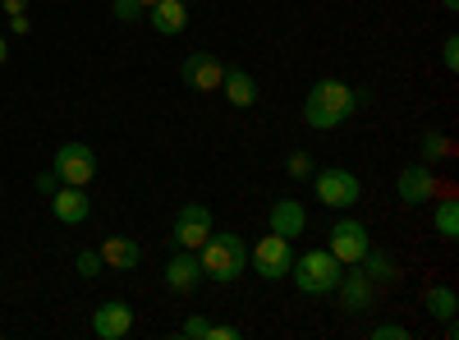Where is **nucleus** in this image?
Here are the masks:
<instances>
[{"label": "nucleus", "instance_id": "nucleus-30", "mask_svg": "<svg viewBox=\"0 0 459 340\" xmlns=\"http://www.w3.org/2000/svg\"><path fill=\"white\" fill-rule=\"evenodd\" d=\"M10 28H14L19 37H28V32H32V19H28V10H23V14H10Z\"/></svg>", "mask_w": 459, "mask_h": 340}, {"label": "nucleus", "instance_id": "nucleus-9", "mask_svg": "<svg viewBox=\"0 0 459 340\" xmlns=\"http://www.w3.org/2000/svg\"><path fill=\"white\" fill-rule=\"evenodd\" d=\"M437 175H432V166L428 161H409L404 170H400V179H395V198L404 203V207H428L432 198H437Z\"/></svg>", "mask_w": 459, "mask_h": 340}, {"label": "nucleus", "instance_id": "nucleus-7", "mask_svg": "<svg viewBox=\"0 0 459 340\" xmlns=\"http://www.w3.org/2000/svg\"><path fill=\"white\" fill-rule=\"evenodd\" d=\"M331 294H335V309H340L344 318H359V313H368V309L377 304V285L363 276V267H344Z\"/></svg>", "mask_w": 459, "mask_h": 340}, {"label": "nucleus", "instance_id": "nucleus-4", "mask_svg": "<svg viewBox=\"0 0 459 340\" xmlns=\"http://www.w3.org/2000/svg\"><path fill=\"white\" fill-rule=\"evenodd\" d=\"M308 179H313V194H317V198H322L326 207H335V212L354 207V203L363 198V184H359V175H354V170H344V166H326V170H313Z\"/></svg>", "mask_w": 459, "mask_h": 340}, {"label": "nucleus", "instance_id": "nucleus-5", "mask_svg": "<svg viewBox=\"0 0 459 340\" xmlns=\"http://www.w3.org/2000/svg\"><path fill=\"white\" fill-rule=\"evenodd\" d=\"M248 257H253V272H257L262 281H285L290 267H294V240H285V235H262Z\"/></svg>", "mask_w": 459, "mask_h": 340}, {"label": "nucleus", "instance_id": "nucleus-21", "mask_svg": "<svg viewBox=\"0 0 459 340\" xmlns=\"http://www.w3.org/2000/svg\"><path fill=\"white\" fill-rule=\"evenodd\" d=\"M428 309H432L437 322H450L455 309H459V294H455L450 285H428Z\"/></svg>", "mask_w": 459, "mask_h": 340}, {"label": "nucleus", "instance_id": "nucleus-16", "mask_svg": "<svg viewBox=\"0 0 459 340\" xmlns=\"http://www.w3.org/2000/svg\"><path fill=\"white\" fill-rule=\"evenodd\" d=\"M221 92H225V101L230 106H257V79H253V74L248 69H235V65H225V79H221Z\"/></svg>", "mask_w": 459, "mask_h": 340}, {"label": "nucleus", "instance_id": "nucleus-12", "mask_svg": "<svg viewBox=\"0 0 459 340\" xmlns=\"http://www.w3.org/2000/svg\"><path fill=\"white\" fill-rule=\"evenodd\" d=\"M198 285H203V262H198V253H194V248H179V253L166 262V290L194 294Z\"/></svg>", "mask_w": 459, "mask_h": 340}, {"label": "nucleus", "instance_id": "nucleus-31", "mask_svg": "<svg viewBox=\"0 0 459 340\" xmlns=\"http://www.w3.org/2000/svg\"><path fill=\"white\" fill-rule=\"evenodd\" d=\"M244 331L239 327H212V340H239Z\"/></svg>", "mask_w": 459, "mask_h": 340}, {"label": "nucleus", "instance_id": "nucleus-17", "mask_svg": "<svg viewBox=\"0 0 459 340\" xmlns=\"http://www.w3.org/2000/svg\"><path fill=\"white\" fill-rule=\"evenodd\" d=\"M147 19L161 37H179L188 28V0H157V5L147 10Z\"/></svg>", "mask_w": 459, "mask_h": 340}, {"label": "nucleus", "instance_id": "nucleus-25", "mask_svg": "<svg viewBox=\"0 0 459 340\" xmlns=\"http://www.w3.org/2000/svg\"><path fill=\"white\" fill-rule=\"evenodd\" d=\"M285 170H290L294 179H308V175H313V157H308V153H290V157H285Z\"/></svg>", "mask_w": 459, "mask_h": 340}, {"label": "nucleus", "instance_id": "nucleus-27", "mask_svg": "<svg viewBox=\"0 0 459 340\" xmlns=\"http://www.w3.org/2000/svg\"><path fill=\"white\" fill-rule=\"evenodd\" d=\"M372 340H409V327L404 322H381V327H372Z\"/></svg>", "mask_w": 459, "mask_h": 340}, {"label": "nucleus", "instance_id": "nucleus-11", "mask_svg": "<svg viewBox=\"0 0 459 340\" xmlns=\"http://www.w3.org/2000/svg\"><path fill=\"white\" fill-rule=\"evenodd\" d=\"M207 235H212V212H207L203 203H184L179 216H175V235H170V240H175L179 248H194V253H198Z\"/></svg>", "mask_w": 459, "mask_h": 340}, {"label": "nucleus", "instance_id": "nucleus-20", "mask_svg": "<svg viewBox=\"0 0 459 340\" xmlns=\"http://www.w3.org/2000/svg\"><path fill=\"white\" fill-rule=\"evenodd\" d=\"M432 225H437V235H441V240L455 244V240H459V203H455V198H441L437 212H432Z\"/></svg>", "mask_w": 459, "mask_h": 340}, {"label": "nucleus", "instance_id": "nucleus-22", "mask_svg": "<svg viewBox=\"0 0 459 340\" xmlns=\"http://www.w3.org/2000/svg\"><path fill=\"white\" fill-rule=\"evenodd\" d=\"M418 147H423V161H450V157H455V143H450L441 129H428Z\"/></svg>", "mask_w": 459, "mask_h": 340}, {"label": "nucleus", "instance_id": "nucleus-34", "mask_svg": "<svg viewBox=\"0 0 459 340\" xmlns=\"http://www.w3.org/2000/svg\"><path fill=\"white\" fill-rule=\"evenodd\" d=\"M10 60V47H5V37H0V65H5Z\"/></svg>", "mask_w": 459, "mask_h": 340}, {"label": "nucleus", "instance_id": "nucleus-23", "mask_svg": "<svg viewBox=\"0 0 459 340\" xmlns=\"http://www.w3.org/2000/svg\"><path fill=\"white\" fill-rule=\"evenodd\" d=\"M101 267H106V262H101V253H97V248H83L79 257H74V272H79L83 281H92Z\"/></svg>", "mask_w": 459, "mask_h": 340}, {"label": "nucleus", "instance_id": "nucleus-26", "mask_svg": "<svg viewBox=\"0 0 459 340\" xmlns=\"http://www.w3.org/2000/svg\"><path fill=\"white\" fill-rule=\"evenodd\" d=\"M110 14L120 19V23H134L143 14V5H138V0H110Z\"/></svg>", "mask_w": 459, "mask_h": 340}, {"label": "nucleus", "instance_id": "nucleus-1", "mask_svg": "<svg viewBox=\"0 0 459 340\" xmlns=\"http://www.w3.org/2000/svg\"><path fill=\"white\" fill-rule=\"evenodd\" d=\"M359 110V92L350 83H340V79H317L308 88V97H303V125L326 134V129H340L344 120H350Z\"/></svg>", "mask_w": 459, "mask_h": 340}, {"label": "nucleus", "instance_id": "nucleus-6", "mask_svg": "<svg viewBox=\"0 0 459 340\" xmlns=\"http://www.w3.org/2000/svg\"><path fill=\"white\" fill-rule=\"evenodd\" d=\"M326 248L335 253L340 267H359L363 253L372 248V240H368V225H363V221H354V216H340V221L331 225V235H326Z\"/></svg>", "mask_w": 459, "mask_h": 340}, {"label": "nucleus", "instance_id": "nucleus-3", "mask_svg": "<svg viewBox=\"0 0 459 340\" xmlns=\"http://www.w3.org/2000/svg\"><path fill=\"white\" fill-rule=\"evenodd\" d=\"M340 262L331 248H308V253H299L294 257V267H290V281L299 294H331L335 281H340Z\"/></svg>", "mask_w": 459, "mask_h": 340}, {"label": "nucleus", "instance_id": "nucleus-13", "mask_svg": "<svg viewBox=\"0 0 459 340\" xmlns=\"http://www.w3.org/2000/svg\"><path fill=\"white\" fill-rule=\"evenodd\" d=\"M92 331H97L101 340H125V336L134 331V309L125 304V299H110V304H101V309L92 313Z\"/></svg>", "mask_w": 459, "mask_h": 340}, {"label": "nucleus", "instance_id": "nucleus-2", "mask_svg": "<svg viewBox=\"0 0 459 340\" xmlns=\"http://www.w3.org/2000/svg\"><path fill=\"white\" fill-rule=\"evenodd\" d=\"M198 262H203V281H216V285H230L248 272V244L230 231H212L198 248Z\"/></svg>", "mask_w": 459, "mask_h": 340}, {"label": "nucleus", "instance_id": "nucleus-19", "mask_svg": "<svg viewBox=\"0 0 459 340\" xmlns=\"http://www.w3.org/2000/svg\"><path fill=\"white\" fill-rule=\"evenodd\" d=\"M359 267H363V276H368L372 285H400V262H395L386 248H368Z\"/></svg>", "mask_w": 459, "mask_h": 340}, {"label": "nucleus", "instance_id": "nucleus-8", "mask_svg": "<svg viewBox=\"0 0 459 340\" xmlns=\"http://www.w3.org/2000/svg\"><path fill=\"white\" fill-rule=\"evenodd\" d=\"M51 170H56L60 184H79V188H88V184L97 179V153H92L88 143H65L60 153H56V161H51Z\"/></svg>", "mask_w": 459, "mask_h": 340}, {"label": "nucleus", "instance_id": "nucleus-24", "mask_svg": "<svg viewBox=\"0 0 459 340\" xmlns=\"http://www.w3.org/2000/svg\"><path fill=\"white\" fill-rule=\"evenodd\" d=\"M179 340H212V322L207 318H188L179 327Z\"/></svg>", "mask_w": 459, "mask_h": 340}, {"label": "nucleus", "instance_id": "nucleus-14", "mask_svg": "<svg viewBox=\"0 0 459 340\" xmlns=\"http://www.w3.org/2000/svg\"><path fill=\"white\" fill-rule=\"evenodd\" d=\"M51 212H56L60 225H83L92 216V203H88V194H83L79 184H60L56 194H51Z\"/></svg>", "mask_w": 459, "mask_h": 340}, {"label": "nucleus", "instance_id": "nucleus-10", "mask_svg": "<svg viewBox=\"0 0 459 340\" xmlns=\"http://www.w3.org/2000/svg\"><path fill=\"white\" fill-rule=\"evenodd\" d=\"M221 79H225V65L212 51H194V56H184V65H179V83L194 88V92H216Z\"/></svg>", "mask_w": 459, "mask_h": 340}, {"label": "nucleus", "instance_id": "nucleus-35", "mask_svg": "<svg viewBox=\"0 0 459 340\" xmlns=\"http://www.w3.org/2000/svg\"><path fill=\"white\" fill-rule=\"evenodd\" d=\"M138 5H143V10H152V5H157V0H138Z\"/></svg>", "mask_w": 459, "mask_h": 340}, {"label": "nucleus", "instance_id": "nucleus-28", "mask_svg": "<svg viewBox=\"0 0 459 340\" xmlns=\"http://www.w3.org/2000/svg\"><path fill=\"white\" fill-rule=\"evenodd\" d=\"M441 65L459 69V37H446V42H441Z\"/></svg>", "mask_w": 459, "mask_h": 340}, {"label": "nucleus", "instance_id": "nucleus-18", "mask_svg": "<svg viewBox=\"0 0 459 340\" xmlns=\"http://www.w3.org/2000/svg\"><path fill=\"white\" fill-rule=\"evenodd\" d=\"M97 253H101L106 267H115V272H134L138 262H143V248H138V240H129V235H110Z\"/></svg>", "mask_w": 459, "mask_h": 340}, {"label": "nucleus", "instance_id": "nucleus-32", "mask_svg": "<svg viewBox=\"0 0 459 340\" xmlns=\"http://www.w3.org/2000/svg\"><path fill=\"white\" fill-rule=\"evenodd\" d=\"M0 5H5V14H23V10L32 5V0H0Z\"/></svg>", "mask_w": 459, "mask_h": 340}, {"label": "nucleus", "instance_id": "nucleus-33", "mask_svg": "<svg viewBox=\"0 0 459 340\" xmlns=\"http://www.w3.org/2000/svg\"><path fill=\"white\" fill-rule=\"evenodd\" d=\"M441 10H446V14H455V10H459V0H441Z\"/></svg>", "mask_w": 459, "mask_h": 340}, {"label": "nucleus", "instance_id": "nucleus-15", "mask_svg": "<svg viewBox=\"0 0 459 340\" xmlns=\"http://www.w3.org/2000/svg\"><path fill=\"white\" fill-rule=\"evenodd\" d=\"M266 225H272V235L299 240V235H303V225H308V212H303L299 198H276L272 212H266Z\"/></svg>", "mask_w": 459, "mask_h": 340}, {"label": "nucleus", "instance_id": "nucleus-29", "mask_svg": "<svg viewBox=\"0 0 459 340\" xmlns=\"http://www.w3.org/2000/svg\"><path fill=\"white\" fill-rule=\"evenodd\" d=\"M56 188H60V179H56V170H42V175H37V194H56Z\"/></svg>", "mask_w": 459, "mask_h": 340}]
</instances>
